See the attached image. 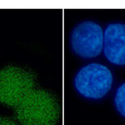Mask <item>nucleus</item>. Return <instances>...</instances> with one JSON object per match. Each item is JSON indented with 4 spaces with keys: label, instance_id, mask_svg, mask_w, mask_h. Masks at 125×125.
Here are the masks:
<instances>
[{
    "label": "nucleus",
    "instance_id": "nucleus-4",
    "mask_svg": "<svg viewBox=\"0 0 125 125\" xmlns=\"http://www.w3.org/2000/svg\"><path fill=\"white\" fill-rule=\"evenodd\" d=\"M70 44L73 51L79 56L84 58L97 56L103 45L102 28L92 21L82 22L72 31Z\"/></svg>",
    "mask_w": 125,
    "mask_h": 125
},
{
    "label": "nucleus",
    "instance_id": "nucleus-3",
    "mask_svg": "<svg viewBox=\"0 0 125 125\" xmlns=\"http://www.w3.org/2000/svg\"><path fill=\"white\" fill-rule=\"evenodd\" d=\"M113 84V75L105 65L91 63L82 68L74 78V86L83 96L99 99L104 96Z\"/></svg>",
    "mask_w": 125,
    "mask_h": 125
},
{
    "label": "nucleus",
    "instance_id": "nucleus-7",
    "mask_svg": "<svg viewBox=\"0 0 125 125\" xmlns=\"http://www.w3.org/2000/svg\"><path fill=\"white\" fill-rule=\"evenodd\" d=\"M0 125H17V124L9 118L0 117Z\"/></svg>",
    "mask_w": 125,
    "mask_h": 125
},
{
    "label": "nucleus",
    "instance_id": "nucleus-5",
    "mask_svg": "<svg viewBox=\"0 0 125 125\" xmlns=\"http://www.w3.org/2000/svg\"><path fill=\"white\" fill-rule=\"evenodd\" d=\"M106 58L113 64L125 65V24H110L103 36Z\"/></svg>",
    "mask_w": 125,
    "mask_h": 125
},
{
    "label": "nucleus",
    "instance_id": "nucleus-2",
    "mask_svg": "<svg viewBox=\"0 0 125 125\" xmlns=\"http://www.w3.org/2000/svg\"><path fill=\"white\" fill-rule=\"evenodd\" d=\"M34 74L15 66L0 70V101L16 108L34 89Z\"/></svg>",
    "mask_w": 125,
    "mask_h": 125
},
{
    "label": "nucleus",
    "instance_id": "nucleus-6",
    "mask_svg": "<svg viewBox=\"0 0 125 125\" xmlns=\"http://www.w3.org/2000/svg\"><path fill=\"white\" fill-rule=\"evenodd\" d=\"M115 103L117 111L125 117V83L117 89L115 98Z\"/></svg>",
    "mask_w": 125,
    "mask_h": 125
},
{
    "label": "nucleus",
    "instance_id": "nucleus-1",
    "mask_svg": "<svg viewBox=\"0 0 125 125\" xmlns=\"http://www.w3.org/2000/svg\"><path fill=\"white\" fill-rule=\"evenodd\" d=\"M15 108L21 125H56L61 114L56 97L40 89L30 92Z\"/></svg>",
    "mask_w": 125,
    "mask_h": 125
}]
</instances>
